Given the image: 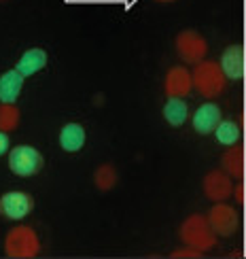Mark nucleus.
I'll list each match as a JSON object with an SVG mask.
<instances>
[{"instance_id":"412c9836","label":"nucleus","mask_w":246,"mask_h":259,"mask_svg":"<svg viewBox=\"0 0 246 259\" xmlns=\"http://www.w3.org/2000/svg\"><path fill=\"white\" fill-rule=\"evenodd\" d=\"M11 143H9V132H5V130H0V155H5L9 151Z\"/></svg>"},{"instance_id":"f03ea898","label":"nucleus","mask_w":246,"mask_h":259,"mask_svg":"<svg viewBox=\"0 0 246 259\" xmlns=\"http://www.w3.org/2000/svg\"><path fill=\"white\" fill-rule=\"evenodd\" d=\"M191 74H193V88L198 90V94L204 96V98L215 100L217 96L225 92L227 77L219 62H210V60L200 62V64H195V68Z\"/></svg>"},{"instance_id":"ddd939ff","label":"nucleus","mask_w":246,"mask_h":259,"mask_svg":"<svg viewBox=\"0 0 246 259\" xmlns=\"http://www.w3.org/2000/svg\"><path fill=\"white\" fill-rule=\"evenodd\" d=\"M45 66H47V51L45 49H38V47H32V49L21 53V58L17 60V66L15 68L28 79V77H32V74L40 72Z\"/></svg>"},{"instance_id":"6e6552de","label":"nucleus","mask_w":246,"mask_h":259,"mask_svg":"<svg viewBox=\"0 0 246 259\" xmlns=\"http://www.w3.org/2000/svg\"><path fill=\"white\" fill-rule=\"evenodd\" d=\"M202 189H204V196L210 202H225L227 198H231V193H233V183H231V177L223 168L221 170H210L204 177Z\"/></svg>"},{"instance_id":"2eb2a0df","label":"nucleus","mask_w":246,"mask_h":259,"mask_svg":"<svg viewBox=\"0 0 246 259\" xmlns=\"http://www.w3.org/2000/svg\"><path fill=\"white\" fill-rule=\"evenodd\" d=\"M189 117V106L183 98H168V102L164 104V119L168 121V125L172 127H180Z\"/></svg>"},{"instance_id":"7ed1b4c3","label":"nucleus","mask_w":246,"mask_h":259,"mask_svg":"<svg viewBox=\"0 0 246 259\" xmlns=\"http://www.w3.org/2000/svg\"><path fill=\"white\" fill-rule=\"evenodd\" d=\"M5 253L11 259H34L40 253L38 234L28 225H17L7 234Z\"/></svg>"},{"instance_id":"39448f33","label":"nucleus","mask_w":246,"mask_h":259,"mask_svg":"<svg viewBox=\"0 0 246 259\" xmlns=\"http://www.w3.org/2000/svg\"><path fill=\"white\" fill-rule=\"evenodd\" d=\"M174 45H176V53L180 56V60L187 62V64H193V66L200 62H204L206 53H208L206 38L195 30H183L176 36Z\"/></svg>"},{"instance_id":"1a4fd4ad","label":"nucleus","mask_w":246,"mask_h":259,"mask_svg":"<svg viewBox=\"0 0 246 259\" xmlns=\"http://www.w3.org/2000/svg\"><path fill=\"white\" fill-rule=\"evenodd\" d=\"M164 90L168 98H185L193 90V74L185 66H172L164 77Z\"/></svg>"},{"instance_id":"f257e3e1","label":"nucleus","mask_w":246,"mask_h":259,"mask_svg":"<svg viewBox=\"0 0 246 259\" xmlns=\"http://www.w3.org/2000/svg\"><path fill=\"white\" fill-rule=\"evenodd\" d=\"M178 236L183 240V244L191 246L195 251H202V253L210 251L217 244V234L212 230L208 217H204V214H191V217H187L180 223Z\"/></svg>"},{"instance_id":"9b49d317","label":"nucleus","mask_w":246,"mask_h":259,"mask_svg":"<svg viewBox=\"0 0 246 259\" xmlns=\"http://www.w3.org/2000/svg\"><path fill=\"white\" fill-rule=\"evenodd\" d=\"M221 68L225 72V77L231 81H240L244 77V49L242 45H229L221 53Z\"/></svg>"},{"instance_id":"f8f14e48","label":"nucleus","mask_w":246,"mask_h":259,"mask_svg":"<svg viewBox=\"0 0 246 259\" xmlns=\"http://www.w3.org/2000/svg\"><path fill=\"white\" fill-rule=\"evenodd\" d=\"M24 74L17 68L0 74V102H15L24 90Z\"/></svg>"},{"instance_id":"9d476101","label":"nucleus","mask_w":246,"mask_h":259,"mask_svg":"<svg viewBox=\"0 0 246 259\" xmlns=\"http://www.w3.org/2000/svg\"><path fill=\"white\" fill-rule=\"evenodd\" d=\"M223 115L221 109L215 102H204L202 106H198V111L193 113V130L198 134H212L217 130V125L221 123Z\"/></svg>"},{"instance_id":"aec40b11","label":"nucleus","mask_w":246,"mask_h":259,"mask_svg":"<svg viewBox=\"0 0 246 259\" xmlns=\"http://www.w3.org/2000/svg\"><path fill=\"white\" fill-rule=\"evenodd\" d=\"M202 255H204V253H202V251H195V249H191V246H187L185 244V249H178V251H174L172 253V257H180V259H183V257H202Z\"/></svg>"},{"instance_id":"a211bd4d","label":"nucleus","mask_w":246,"mask_h":259,"mask_svg":"<svg viewBox=\"0 0 246 259\" xmlns=\"http://www.w3.org/2000/svg\"><path fill=\"white\" fill-rule=\"evenodd\" d=\"M242 132H240V125L236 121H227V119H221V123L215 130V138L219 140L221 145L231 147V145H238Z\"/></svg>"},{"instance_id":"423d86ee","label":"nucleus","mask_w":246,"mask_h":259,"mask_svg":"<svg viewBox=\"0 0 246 259\" xmlns=\"http://www.w3.org/2000/svg\"><path fill=\"white\" fill-rule=\"evenodd\" d=\"M206 217L212 225V230H215V234L221 236V238H229V236H233L240 228L238 210L231 208L225 202H215V206L208 210Z\"/></svg>"},{"instance_id":"20e7f679","label":"nucleus","mask_w":246,"mask_h":259,"mask_svg":"<svg viewBox=\"0 0 246 259\" xmlns=\"http://www.w3.org/2000/svg\"><path fill=\"white\" fill-rule=\"evenodd\" d=\"M42 155L36 147H30V145H17L11 149L9 153V168L13 175L17 177H34L36 172L42 168Z\"/></svg>"},{"instance_id":"dca6fc26","label":"nucleus","mask_w":246,"mask_h":259,"mask_svg":"<svg viewBox=\"0 0 246 259\" xmlns=\"http://www.w3.org/2000/svg\"><path fill=\"white\" fill-rule=\"evenodd\" d=\"M221 168L227 172L229 177H240L244 172V151L240 145H231L221 157Z\"/></svg>"},{"instance_id":"f3484780","label":"nucleus","mask_w":246,"mask_h":259,"mask_svg":"<svg viewBox=\"0 0 246 259\" xmlns=\"http://www.w3.org/2000/svg\"><path fill=\"white\" fill-rule=\"evenodd\" d=\"M117 181H119V175H117V168L111 164H102L93 172V185L100 191H111L117 185Z\"/></svg>"},{"instance_id":"6ab92c4d","label":"nucleus","mask_w":246,"mask_h":259,"mask_svg":"<svg viewBox=\"0 0 246 259\" xmlns=\"http://www.w3.org/2000/svg\"><path fill=\"white\" fill-rule=\"evenodd\" d=\"M21 113L15 106V102H0V130L5 132H13L19 125Z\"/></svg>"},{"instance_id":"4be33fe9","label":"nucleus","mask_w":246,"mask_h":259,"mask_svg":"<svg viewBox=\"0 0 246 259\" xmlns=\"http://www.w3.org/2000/svg\"><path fill=\"white\" fill-rule=\"evenodd\" d=\"M157 3H174V0H157Z\"/></svg>"},{"instance_id":"0eeeda50","label":"nucleus","mask_w":246,"mask_h":259,"mask_svg":"<svg viewBox=\"0 0 246 259\" xmlns=\"http://www.w3.org/2000/svg\"><path fill=\"white\" fill-rule=\"evenodd\" d=\"M34 208V200L26 191H7L0 196V214L11 221H21Z\"/></svg>"},{"instance_id":"4468645a","label":"nucleus","mask_w":246,"mask_h":259,"mask_svg":"<svg viewBox=\"0 0 246 259\" xmlns=\"http://www.w3.org/2000/svg\"><path fill=\"white\" fill-rule=\"evenodd\" d=\"M85 138L87 134H85V127L81 123H66L60 132V147L68 153H77L83 149Z\"/></svg>"}]
</instances>
